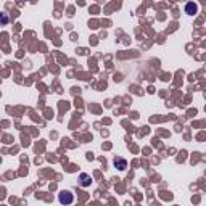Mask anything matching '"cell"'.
<instances>
[{"label": "cell", "mask_w": 206, "mask_h": 206, "mask_svg": "<svg viewBox=\"0 0 206 206\" xmlns=\"http://www.w3.org/2000/svg\"><path fill=\"white\" fill-rule=\"evenodd\" d=\"M58 200H60V203H63V204H71L74 197H73V193H69V192H61Z\"/></svg>", "instance_id": "obj_1"}, {"label": "cell", "mask_w": 206, "mask_h": 206, "mask_svg": "<svg viewBox=\"0 0 206 206\" xmlns=\"http://www.w3.org/2000/svg\"><path fill=\"white\" fill-rule=\"evenodd\" d=\"M114 166H118V169H126V161L124 159H121V158H116L114 159Z\"/></svg>", "instance_id": "obj_2"}, {"label": "cell", "mask_w": 206, "mask_h": 206, "mask_svg": "<svg viewBox=\"0 0 206 206\" xmlns=\"http://www.w3.org/2000/svg\"><path fill=\"white\" fill-rule=\"evenodd\" d=\"M193 11H197V5L188 3V5H187V13H188V15H193Z\"/></svg>", "instance_id": "obj_3"}, {"label": "cell", "mask_w": 206, "mask_h": 206, "mask_svg": "<svg viewBox=\"0 0 206 206\" xmlns=\"http://www.w3.org/2000/svg\"><path fill=\"white\" fill-rule=\"evenodd\" d=\"M81 179H82V185H84V187H87V185H90V180H89V177H87V175H85V174H81Z\"/></svg>", "instance_id": "obj_4"}, {"label": "cell", "mask_w": 206, "mask_h": 206, "mask_svg": "<svg viewBox=\"0 0 206 206\" xmlns=\"http://www.w3.org/2000/svg\"><path fill=\"white\" fill-rule=\"evenodd\" d=\"M8 23V16L5 13H0V24H7Z\"/></svg>", "instance_id": "obj_5"}]
</instances>
